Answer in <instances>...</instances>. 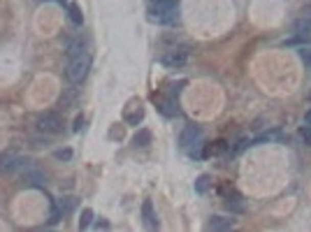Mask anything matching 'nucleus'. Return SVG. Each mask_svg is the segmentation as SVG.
Masks as SVG:
<instances>
[{
  "instance_id": "24",
  "label": "nucleus",
  "mask_w": 311,
  "mask_h": 232,
  "mask_svg": "<svg viewBox=\"0 0 311 232\" xmlns=\"http://www.w3.org/2000/svg\"><path fill=\"white\" fill-rule=\"evenodd\" d=\"M304 121H306V123H309V126H311V109H309V111H306V114H304Z\"/></svg>"
},
{
  "instance_id": "19",
  "label": "nucleus",
  "mask_w": 311,
  "mask_h": 232,
  "mask_svg": "<svg viewBox=\"0 0 311 232\" xmlns=\"http://www.w3.org/2000/svg\"><path fill=\"white\" fill-rule=\"evenodd\" d=\"M300 137L304 140V144H309V147H311V126H309V123L300 128Z\"/></svg>"
},
{
  "instance_id": "20",
  "label": "nucleus",
  "mask_w": 311,
  "mask_h": 232,
  "mask_svg": "<svg viewBox=\"0 0 311 232\" xmlns=\"http://www.w3.org/2000/svg\"><path fill=\"white\" fill-rule=\"evenodd\" d=\"M300 56H302V61L309 63V65H311V44H304V47H302V49H300Z\"/></svg>"
},
{
  "instance_id": "15",
  "label": "nucleus",
  "mask_w": 311,
  "mask_h": 232,
  "mask_svg": "<svg viewBox=\"0 0 311 232\" xmlns=\"http://www.w3.org/2000/svg\"><path fill=\"white\" fill-rule=\"evenodd\" d=\"M158 105H161V111L167 116H174L176 114V107L174 102H172V98H167V100H158Z\"/></svg>"
},
{
  "instance_id": "14",
  "label": "nucleus",
  "mask_w": 311,
  "mask_h": 232,
  "mask_svg": "<svg viewBox=\"0 0 311 232\" xmlns=\"http://www.w3.org/2000/svg\"><path fill=\"white\" fill-rule=\"evenodd\" d=\"M142 119H144V109H142L140 105H137V109L132 111V114H126V123H130V126H137Z\"/></svg>"
},
{
  "instance_id": "6",
  "label": "nucleus",
  "mask_w": 311,
  "mask_h": 232,
  "mask_svg": "<svg viewBox=\"0 0 311 232\" xmlns=\"http://www.w3.org/2000/svg\"><path fill=\"white\" fill-rule=\"evenodd\" d=\"M142 216H144V225L149 227V230H156V227H158V218H156L153 202H151V200L142 202Z\"/></svg>"
},
{
  "instance_id": "3",
  "label": "nucleus",
  "mask_w": 311,
  "mask_h": 232,
  "mask_svg": "<svg viewBox=\"0 0 311 232\" xmlns=\"http://www.w3.org/2000/svg\"><path fill=\"white\" fill-rule=\"evenodd\" d=\"M200 140H202V128L200 126H186L179 135V144H181V149H186V151Z\"/></svg>"
},
{
  "instance_id": "7",
  "label": "nucleus",
  "mask_w": 311,
  "mask_h": 232,
  "mask_svg": "<svg viewBox=\"0 0 311 232\" xmlns=\"http://www.w3.org/2000/svg\"><path fill=\"white\" fill-rule=\"evenodd\" d=\"M235 223H237L235 218H228V216H211L209 230H232Z\"/></svg>"
},
{
  "instance_id": "22",
  "label": "nucleus",
  "mask_w": 311,
  "mask_h": 232,
  "mask_svg": "<svg viewBox=\"0 0 311 232\" xmlns=\"http://www.w3.org/2000/svg\"><path fill=\"white\" fill-rule=\"evenodd\" d=\"M81 128H84V116H77V119H75V126H72V130L79 132Z\"/></svg>"
},
{
  "instance_id": "18",
  "label": "nucleus",
  "mask_w": 311,
  "mask_h": 232,
  "mask_svg": "<svg viewBox=\"0 0 311 232\" xmlns=\"http://www.w3.org/2000/svg\"><path fill=\"white\" fill-rule=\"evenodd\" d=\"M226 142H223V140H218V142H214V147H209V151H207V153H209V156H216V153H223V151H226Z\"/></svg>"
},
{
  "instance_id": "4",
  "label": "nucleus",
  "mask_w": 311,
  "mask_h": 232,
  "mask_svg": "<svg viewBox=\"0 0 311 232\" xmlns=\"http://www.w3.org/2000/svg\"><path fill=\"white\" fill-rule=\"evenodd\" d=\"M149 19L156 21V24H174L179 16H176V7H167V10H163V7H151Z\"/></svg>"
},
{
  "instance_id": "8",
  "label": "nucleus",
  "mask_w": 311,
  "mask_h": 232,
  "mask_svg": "<svg viewBox=\"0 0 311 232\" xmlns=\"http://www.w3.org/2000/svg\"><path fill=\"white\" fill-rule=\"evenodd\" d=\"M293 31L297 35H311V16H300L293 21Z\"/></svg>"
},
{
  "instance_id": "5",
  "label": "nucleus",
  "mask_w": 311,
  "mask_h": 232,
  "mask_svg": "<svg viewBox=\"0 0 311 232\" xmlns=\"http://www.w3.org/2000/svg\"><path fill=\"white\" fill-rule=\"evenodd\" d=\"M186 61H188V51L186 49H172L163 56V65L165 67H181L186 65Z\"/></svg>"
},
{
  "instance_id": "13",
  "label": "nucleus",
  "mask_w": 311,
  "mask_h": 232,
  "mask_svg": "<svg viewBox=\"0 0 311 232\" xmlns=\"http://www.w3.org/2000/svg\"><path fill=\"white\" fill-rule=\"evenodd\" d=\"M91 223H93V209L86 207L84 212H81V216H79V230H86Z\"/></svg>"
},
{
  "instance_id": "16",
  "label": "nucleus",
  "mask_w": 311,
  "mask_h": 232,
  "mask_svg": "<svg viewBox=\"0 0 311 232\" xmlns=\"http://www.w3.org/2000/svg\"><path fill=\"white\" fill-rule=\"evenodd\" d=\"M228 212H235V214H241L244 212V202H241V197H235V200H228L226 202Z\"/></svg>"
},
{
  "instance_id": "2",
  "label": "nucleus",
  "mask_w": 311,
  "mask_h": 232,
  "mask_svg": "<svg viewBox=\"0 0 311 232\" xmlns=\"http://www.w3.org/2000/svg\"><path fill=\"white\" fill-rule=\"evenodd\" d=\"M35 126L40 132H60L63 130V121H60V116L56 114V111H42V114L37 116Z\"/></svg>"
},
{
  "instance_id": "10",
  "label": "nucleus",
  "mask_w": 311,
  "mask_h": 232,
  "mask_svg": "<svg viewBox=\"0 0 311 232\" xmlns=\"http://www.w3.org/2000/svg\"><path fill=\"white\" fill-rule=\"evenodd\" d=\"M274 140H281V130H279V128H274V130H270V132H262V135H258L256 140H253V144H265V142H274Z\"/></svg>"
},
{
  "instance_id": "11",
  "label": "nucleus",
  "mask_w": 311,
  "mask_h": 232,
  "mask_svg": "<svg viewBox=\"0 0 311 232\" xmlns=\"http://www.w3.org/2000/svg\"><path fill=\"white\" fill-rule=\"evenodd\" d=\"M68 14H70V21L75 26L84 24V14H81V10H79V5H77V3H70V5H68Z\"/></svg>"
},
{
  "instance_id": "1",
  "label": "nucleus",
  "mask_w": 311,
  "mask_h": 232,
  "mask_svg": "<svg viewBox=\"0 0 311 232\" xmlns=\"http://www.w3.org/2000/svg\"><path fill=\"white\" fill-rule=\"evenodd\" d=\"M91 63H93V58H91V54H86V51L84 54L70 56V63H68V70H65L68 81H72V84H81V81L88 77Z\"/></svg>"
},
{
  "instance_id": "21",
  "label": "nucleus",
  "mask_w": 311,
  "mask_h": 232,
  "mask_svg": "<svg viewBox=\"0 0 311 232\" xmlns=\"http://www.w3.org/2000/svg\"><path fill=\"white\" fill-rule=\"evenodd\" d=\"M54 156L58 158V160H70V158H72V151H70V149H60V151H56Z\"/></svg>"
},
{
  "instance_id": "12",
  "label": "nucleus",
  "mask_w": 311,
  "mask_h": 232,
  "mask_svg": "<svg viewBox=\"0 0 311 232\" xmlns=\"http://www.w3.org/2000/svg\"><path fill=\"white\" fill-rule=\"evenodd\" d=\"M209 186H211V177H209V174H200V177H197V181H195V191L202 195V193L209 191Z\"/></svg>"
},
{
  "instance_id": "23",
  "label": "nucleus",
  "mask_w": 311,
  "mask_h": 232,
  "mask_svg": "<svg viewBox=\"0 0 311 232\" xmlns=\"http://www.w3.org/2000/svg\"><path fill=\"white\" fill-rule=\"evenodd\" d=\"M96 227H102V230H107V227H109V223H107V221H98Z\"/></svg>"
},
{
  "instance_id": "9",
  "label": "nucleus",
  "mask_w": 311,
  "mask_h": 232,
  "mask_svg": "<svg viewBox=\"0 0 311 232\" xmlns=\"http://www.w3.org/2000/svg\"><path fill=\"white\" fill-rule=\"evenodd\" d=\"M132 144H135V147H149L151 144V130H146V128L137 130L135 137H132Z\"/></svg>"
},
{
  "instance_id": "17",
  "label": "nucleus",
  "mask_w": 311,
  "mask_h": 232,
  "mask_svg": "<svg viewBox=\"0 0 311 232\" xmlns=\"http://www.w3.org/2000/svg\"><path fill=\"white\" fill-rule=\"evenodd\" d=\"M68 54H70V56L84 54V40H81V37H79V40H75V42H72V44L68 47Z\"/></svg>"
}]
</instances>
